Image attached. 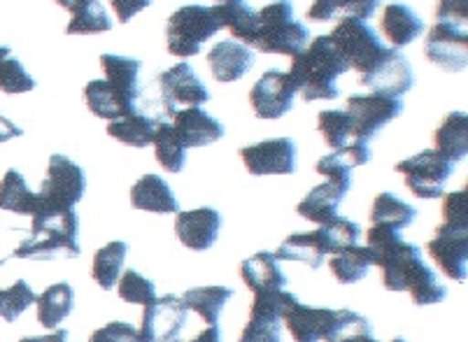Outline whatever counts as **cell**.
Segmentation results:
<instances>
[{
  "label": "cell",
  "instance_id": "cell-1",
  "mask_svg": "<svg viewBox=\"0 0 468 342\" xmlns=\"http://www.w3.org/2000/svg\"><path fill=\"white\" fill-rule=\"evenodd\" d=\"M366 250L371 256V266H380L382 286L387 292H408L415 305H436L448 296V289L422 261L420 247L403 240L401 230L373 224L366 235Z\"/></svg>",
  "mask_w": 468,
  "mask_h": 342
},
{
  "label": "cell",
  "instance_id": "cell-2",
  "mask_svg": "<svg viewBox=\"0 0 468 342\" xmlns=\"http://www.w3.org/2000/svg\"><path fill=\"white\" fill-rule=\"evenodd\" d=\"M105 80H93L84 87V101L87 108L101 119L124 117L135 110L140 91V61L131 57H117V54H103L101 57Z\"/></svg>",
  "mask_w": 468,
  "mask_h": 342
},
{
  "label": "cell",
  "instance_id": "cell-3",
  "mask_svg": "<svg viewBox=\"0 0 468 342\" xmlns=\"http://www.w3.org/2000/svg\"><path fill=\"white\" fill-rule=\"evenodd\" d=\"M347 70L350 68L338 57L329 36H319L310 42L308 49L293 57L289 77L305 102L335 101L338 98V77Z\"/></svg>",
  "mask_w": 468,
  "mask_h": 342
},
{
  "label": "cell",
  "instance_id": "cell-4",
  "mask_svg": "<svg viewBox=\"0 0 468 342\" xmlns=\"http://www.w3.org/2000/svg\"><path fill=\"white\" fill-rule=\"evenodd\" d=\"M31 233L12 251L15 259L54 261V259H78L80 250V217L75 209H58V212H37L31 217Z\"/></svg>",
  "mask_w": 468,
  "mask_h": 342
},
{
  "label": "cell",
  "instance_id": "cell-5",
  "mask_svg": "<svg viewBox=\"0 0 468 342\" xmlns=\"http://www.w3.org/2000/svg\"><path fill=\"white\" fill-rule=\"evenodd\" d=\"M257 36L254 47L263 54L296 57L308 45V28L293 19L292 0H275L257 12Z\"/></svg>",
  "mask_w": 468,
  "mask_h": 342
},
{
  "label": "cell",
  "instance_id": "cell-6",
  "mask_svg": "<svg viewBox=\"0 0 468 342\" xmlns=\"http://www.w3.org/2000/svg\"><path fill=\"white\" fill-rule=\"evenodd\" d=\"M221 31V21L215 7L182 5L170 15L165 24V42L173 57L191 59L201 51L203 42Z\"/></svg>",
  "mask_w": 468,
  "mask_h": 342
},
{
  "label": "cell",
  "instance_id": "cell-7",
  "mask_svg": "<svg viewBox=\"0 0 468 342\" xmlns=\"http://www.w3.org/2000/svg\"><path fill=\"white\" fill-rule=\"evenodd\" d=\"M87 175L75 161L63 154H52L47 164V177L37 191V212H58L70 209L84 198Z\"/></svg>",
  "mask_w": 468,
  "mask_h": 342
},
{
  "label": "cell",
  "instance_id": "cell-8",
  "mask_svg": "<svg viewBox=\"0 0 468 342\" xmlns=\"http://www.w3.org/2000/svg\"><path fill=\"white\" fill-rule=\"evenodd\" d=\"M329 40L338 51V57L347 63V68L359 72V77L371 70L387 49L371 26L352 16L340 19V24L331 31Z\"/></svg>",
  "mask_w": 468,
  "mask_h": 342
},
{
  "label": "cell",
  "instance_id": "cell-9",
  "mask_svg": "<svg viewBox=\"0 0 468 342\" xmlns=\"http://www.w3.org/2000/svg\"><path fill=\"white\" fill-rule=\"evenodd\" d=\"M345 112L350 114L352 138L355 143H366L380 134V128L401 117L403 101L401 98L387 96V93H366V96H350L345 102Z\"/></svg>",
  "mask_w": 468,
  "mask_h": 342
},
{
  "label": "cell",
  "instance_id": "cell-10",
  "mask_svg": "<svg viewBox=\"0 0 468 342\" xmlns=\"http://www.w3.org/2000/svg\"><path fill=\"white\" fill-rule=\"evenodd\" d=\"M454 164L436 152V149H424L410 159L397 164V173L403 175L406 187L424 200H436L442 196L445 182L452 175Z\"/></svg>",
  "mask_w": 468,
  "mask_h": 342
},
{
  "label": "cell",
  "instance_id": "cell-11",
  "mask_svg": "<svg viewBox=\"0 0 468 342\" xmlns=\"http://www.w3.org/2000/svg\"><path fill=\"white\" fill-rule=\"evenodd\" d=\"M296 296L284 289L254 294L250 322L238 342H282V312Z\"/></svg>",
  "mask_w": 468,
  "mask_h": 342
},
{
  "label": "cell",
  "instance_id": "cell-12",
  "mask_svg": "<svg viewBox=\"0 0 468 342\" xmlns=\"http://www.w3.org/2000/svg\"><path fill=\"white\" fill-rule=\"evenodd\" d=\"M143 319H140V342H180L182 328L186 322V307L182 298L161 296L143 305Z\"/></svg>",
  "mask_w": 468,
  "mask_h": 342
},
{
  "label": "cell",
  "instance_id": "cell-13",
  "mask_svg": "<svg viewBox=\"0 0 468 342\" xmlns=\"http://www.w3.org/2000/svg\"><path fill=\"white\" fill-rule=\"evenodd\" d=\"M361 87H368L378 93H387V96L401 98L403 93L410 91L415 87V72H412L410 63L403 57L397 47H387L380 61L359 77Z\"/></svg>",
  "mask_w": 468,
  "mask_h": 342
},
{
  "label": "cell",
  "instance_id": "cell-14",
  "mask_svg": "<svg viewBox=\"0 0 468 342\" xmlns=\"http://www.w3.org/2000/svg\"><path fill=\"white\" fill-rule=\"evenodd\" d=\"M240 159L252 175H292L296 170V143L273 138L240 149Z\"/></svg>",
  "mask_w": 468,
  "mask_h": 342
},
{
  "label": "cell",
  "instance_id": "cell-15",
  "mask_svg": "<svg viewBox=\"0 0 468 342\" xmlns=\"http://www.w3.org/2000/svg\"><path fill=\"white\" fill-rule=\"evenodd\" d=\"M293 93H296V87L289 72L268 70L250 91V102L257 117L280 119L293 108Z\"/></svg>",
  "mask_w": 468,
  "mask_h": 342
},
{
  "label": "cell",
  "instance_id": "cell-16",
  "mask_svg": "<svg viewBox=\"0 0 468 342\" xmlns=\"http://www.w3.org/2000/svg\"><path fill=\"white\" fill-rule=\"evenodd\" d=\"M424 54L431 63L448 72H462L468 66V28L441 24L429 31Z\"/></svg>",
  "mask_w": 468,
  "mask_h": 342
},
{
  "label": "cell",
  "instance_id": "cell-17",
  "mask_svg": "<svg viewBox=\"0 0 468 342\" xmlns=\"http://www.w3.org/2000/svg\"><path fill=\"white\" fill-rule=\"evenodd\" d=\"M427 251L450 280H466L468 229H452V226L441 224L436 229V238L427 245Z\"/></svg>",
  "mask_w": 468,
  "mask_h": 342
},
{
  "label": "cell",
  "instance_id": "cell-18",
  "mask_svg": "<svg viewBox=\"0 0 468 342\" xmlns=\"http://www.w3.org/2000/svg\"><path fill=\"white\" fill-rule=\"evenodd\" d=\"M156 87L173 105L182 102V105H189V108H201L210 101V91L201 82V77L196 75L194 68L185 61L161 72L156 77Z\"/></svg>",
  "mask_w": 468,
  "mask_h": 342
},
{
  "label": "cell",
  "instance_id": "cell-19",
  "mask_svg": "<svg viewBox=\"0 0 468 342\" xmlns=\"http://www.w3.org/2000/svg\"><path fill=\"white\" fill-rule=\"evenodd\" d=\"M221 215L215 208H198L177 212L176 233L177 240L194 251H206L219 238Z\"/></svg>",
  "mask_w": 468,
  "mask_h": 342
},
{
  "label": "cell",
  "instance_id": "cell-20",
  "mask_svg": "<svg viewBox=\"0 0 468 342\" xmlns=\"http://www.w3.org/2000/svg\"><path fill=\"white\" fill-rule=\"evenodd\" d=\"M282 322L296 342H319L324 340V336L334 326L335 310L303 305L296 298V301L284 307Z\"/></svg>",
  "mask_w": 468,
  "mask_h": 342
},
{
  "label": "cell",
  "instance_id": "cell-21",
  "mask_svg": "<svg viewBox=\"0 0 468 342\" xmlns=\"http://www.w3.org/2000/svg\"><path fill=\"white\" fill-rule=\"evenodd\" d=\"M350 184L352 179L326 177L324 184H319L313 191H308V196L301 200L296 212L303 219L313 221V224H326L334 217H338V205L343 203V198L350 191Z\"/></svg>",
  "mask_w": 468,
  "mask_h": 342
},
{
  "label": "cell",
  "instance_id": "cell-22",
  "mask_svg": "<svg viewBox=\"0 0 468 342\" xmlns=\"http://www.w3.org/2000/svg\"><path fill=\"white\" fill-rule=\"evenodd\" d=\"M207 66L217 82H238L254 66V54L248 45L233 40L217 42L207 54Z\"/></svg>",
  "mask_w": 468,
  "mask_h": 342
},
{
  "label": "cell",
  "instance_id": "cell-23",
  "mask_svg": "<svg viewBox=\"0 0 468 342\" xmlns=\"http://www.w3.org/2000/svg\"><path fill=\"white\" fill-rule=\"evenodd\" d=\"M173 119H176L173 128H176L177 138H180L185 149L207 147V144L224 138V126H221V122H217L215 117L203 112L201 108L180 110Z\"/></svg>",
  "mask_w": 468,
  "mask_h": 342
},
{
  "label": "cell",
  "instance_id": "cell-24",
  "mask_svg": "<svg viewBox=\"0 0 468 342\" xmlns=\"http://www.w3.org/2000/svg\"><path fill=\"white\" fill-rule=\"evenodd\" d=\"M131 205L135 209L144 212H154V215H170V212H180V203L170 191L168 182L159 175H143L131 189Z\"/></svg>",
  "mask_w": 468,
  "mask_h": 342
},
{
  "label": "cell",
  "instance_id": "cell-25",
  "mask_svg": "<svg viewBox=\"0 0 468 342\" xmlns=\"http://www.w3.org/2000/svg\"><path fill=\"white\" fill-rule=\"evenodd\" d=\"M280 261L271 251H259V254L250 256L242 261L240 277L248 284L252 294L259 292H275V289H284L289 284V277L284 275L282 268L278 266Z\"/></svg>",
  "mask_w": 468,
  "mask_h": 342
},
{
  "label": "cell",
  "instance_id": "cell-26",
  "mask_svg": "<svg viewBox=\"0 0 468 342\" xmlns=\"http://www.w3.org/2000/svg\"><path fill=\"white\" fill-rule=\"evenodd\" d=\"M382 36L394 47H406L424 33V21L406 3H389L382 10Z\"/></svg>",
  "mask_w": 468,
  "mask_h": 342
},
{
  "label": "cell",
  "instance_id": "cell-27",
  "mask_svg": "<svg viewBox=\"0 0 468 342\" xmlns=\"http://www.w3.org/2000/svg\"><path fill=\"white\" fill-rule=\"evenodd\" d=\"M63 10L70 12L68 36H96L112 28L108 12L101 0H57Z\"/></svg>",
  "mask_w": 468,
  "mask_h": 342
},
{
  "label": "cell",
  "instance_id": "cell-28",
  "mask_svg": "<svg viewBox=\"0 0 468 342\" xmlns=\"http://www.w3.org/2000/svg\"><path fill=\"white\" fill-rule=\"evenodd\" d=\"M436 152L452 164L466 159L468 152V117L466 112H450L433 134Z\"/></svg>",
  "mask_w": 468,
  "mask_h": 342
},
{
  "label": "cell",
  "instance_id": "cell-29",
  "mask_svg": "<svg viewBox=\"0 0 468 342\" xmlns=\"http://www.w3.org/2000/svg\"><path fill=\"white\" fill-rule=\"evenodd\" d=\"M0 209L15 212L21 217L37 215V194L31 191L24 175L16 168H10L0 182Z\"/></svg>",
  "mask_w": 468,
  "mask_h": 342
},
{
  "label": "cell",
  "instance_id": "cell-30",
  "mask_svg": "<svg viewBox=\"0 0 468 342\" xmlns=\"http://www.w3.org/2000/svg\"><path fill=\"white\" fill-rule=\"evenodd\" d=\"M37 322L45 328H57L75 307V292L68 282H57L47 286L42 296H37Z\"/></svg>",
  "mask_w": 468,
  "mask_h": 342
},
{
  "label": "cell",
  "instance_id": "cell-31",
  "mask_svg": "<svg viewBox=\"0 0 468 342\" xmlns=\"http://www.w3.org/2000/svg\"><path fill=\"white\" fill-rule=\"evenodd\" d=\"M231 298H233V289L212 284V286H196V289L185 292L182 303H185L186 310L201 315L203 322H206L207 326H212V324L219 322L221 310H224V305H227Z\"/></svg>",
  "mask_w": 468,
  "mask_h": 342
},
{
  "label": "cell",
  "instance_id": "cell-32",
  "mask_svg": "<svg viewBox=\"0 0 468 342\" xmlns=\"http://www.w3.org/2000/svg\"><path fill=\"white\" fill-rule=\"evenodd\" d=\"M156 122L150 119L144 112H140L138 108L131 110L124 117L110 122L108 134L114 140H119L122 144H129V147H147L154 140Z\"/></svg>",
  "mask_w": 468,
  "mask_h": 342
},
{
  "label": "cell",
  "instance_id": "cell-33",
  "mask_svg": "<svg viewBox=\"0 0 468 342\" xmlns=\"http://www.w3.org/2000/svg\"><path fill=\"white\" fill-rule=\"evenodd\" d=\"M324 256L326 250L322 240H319L317 230H313V233H292L275 251V259L278 261H301V263L310 266L313 271L322 268Z\"/></svg>",
  "mask_w": 468,
  "mask_h": 342
},
{
  "label": "cell",
  "instance_id": "cell-34",
  "mask_svg": "<svg viewBox=\"0 0 468 342\" xmlns=\"http://www.w3.org/2000/svg\"><path fill=\"white\" fill-rule=\"evenodd\" d=\"M217 16L221 21V28H229L233 37L245 45H254L257 36V12L245 3V0H227L224 5H217Z\"/></svg>",
  "mask_w": 468,
  "mask_h": 342
},
{
  "label": "cell",
  "instance_id": "cell-35",
  "mask_svg": "<svg viewBox=\"0 0 468 342\" xmlns=\"http://www.w3.org/2000/svg\"><path fill=\"white\" fill-rule=\"evenodd\" d=\"M382 0H314L308 10L310 21H331L335 16L368 21L376 15Z\"/></svg>",
  "mask_w": 468,
  "mask_h": 342
},
{
  "label": "cell",
  "instance_id": "cell-36",
  "mask_svg": "<svg viewBox=\"0 0 468 342\" xmlns=\"http://www.w3.org/2000/svg\"><path fill=\"white\" fill-rule=\"evenodd\" d=\"M126 251H129V245L122 240H114L110 245L101 247L93 256V266H91V277L96 280V284L103 289V292H110L117 280L122 277V266H124Z\"/></svg>",
  "mask_w": 468,
  "mask_h": 342
},
{
  "label": "cell",
  "instance_id": "cell-37",
  "mask_svg": "<svg viewBox=\"0 0 468 342\" xmlns=\"http://www.w3.org/2000/svg\"><path fill=\"white\" fill-rule=\"evenodd\" d=\"M417 219V209L410 203L401 200L399 196L382 191L371 208V224H385L391 229L403 230Z\"/></svg>",
  "mask_w": 468,
  "mask_h": 342
},
{
  "label": "cell",
  "instance_id": "cell-38",
  "mask_svg": "<svg viewBox=\"0 0 468 342\" xmlns=\"http://www.w3.org/2000/svg\"><path fill=\"white\" fill-rule=\"evenodd\" d=\"M154 156L159 161L161 168L165 173H182L186 164V149L182 147L180 138H177L176 128L170 126V123L161 122L156 123V131H154Z\"/></svg>",
  "mask_w": 468,
  "mask_h": 342
},
{
  "label": "cell",
  "instance_id": "cell-39",
  "mask_svg": "<svg viewBox=\"0 0 468 342\" xmlns=\"http://www.w3.org/2000/svg\"><path fill=\"white\" fill-rule=\"evenodd\" d=\"M324 342H378L371 322L352 310H335V322Z\"/></svg>",
  "mask_w": 468,
  "mask_h": 342
},
{
  "label": "cell",
  "instance_id": "cell-40",
  "mask_svg": "<svg viewBox=\"0 0 468 342\" xmlns=\"http://www.w3.org/2000/svg\"><path fill=\"white\" fill-rule=\"evenodd\" d=\"M329 268L334 273V277L343 284H355L361 282L368 275V268H371V256L366 247H350V250L334 254V259L329 261Z\"/></svg>",
  "mask_w": 468,
  "mask_h": 342
},
{
  "label": "cell",
  "instance_id": "cell-41",
  "mask_svg": "<svg viewBox=\"0 0 468 342\" xmlns=\"http://www.w3.org/2000/svg\"><path fill=\"white\" fill-rule=\"evenodd\" d=\"M317 233L322 245H324L326 254H340V251L350 250L361 238L359 224L345 219V217H334L331 221L322 224V229H317Z\"/></svg>",
  "mask_w": 468,
  "mask_h": 342
},
{
  "label": "cell",
  "instance_id": "cell-42",
  "mask_svg": "<svg viewBox=\"0 0 468 342\" xmlns=\"http://www.w3.org/2000/svg\"><path fill=\"white\" fill-rule=\"evenodd\" d=\"M317 128L334 152L355 143V138H352L350 114L345 112V110H324V112H319Z\"/></svg>",
  "mask_w": 468,
  "mask_h": 342
},
{
  "label": "cell",
  "instance_id": "cell-43",
  "mask_svg": "<svg viewBox=\"0 0 468 342\" xmlns=\"http://www.w3.org/2000/svg\"><path fill=\"white\" fill-rule=\"evenodd\" d=\"M37 301L36 292L27 280H16L10 289H0V317L5 322H16V319Z\"/></svg>",
  "mask_w": 468,
  "mask_h": 342
},
{
  "label": "cell",
  "instance_id": "cell-44",
  "mask_svg": "<svg viewBox=\"0 0 468 342\" xmlns=\"http://www.w3.org/2000/svg\"><path fill=\"white\" fill-rule=\"evenodd\" d=\"M117 292L119 298L124 303H133V305H147L150 301H154V282L147 280V277L140 275L138 271H126L122 275V280H117Z\"/></svg>",
  "mask_w": 468,
  "mask_h": 342
},
{
  "label": "cell",
  "instance_id": "cell-45",
  "mask_svg": "<svg viewBox=\"0 0 468 342\" xmlns=\"http://www.w3.org/2000/svg\"><path fill=\"white\" fill-rule=\"evenodd\" d=\"M36 89V80L21 66L19 59L7 57L0 61V91L28 93Z\"/></svg>",
  "mask_w": 468,
  "mask_h": 342
},
{
  "label": "cell",
  "instance_id": "cell-46",
  "mask_svg": "<svg viewBox=\"0 0 468 342\" xmlns=\"http://www.w3.org/2000/svg\"><path fill=\"white\" fill-rule=\"evenodd\" d=\"M442 224L452 229H468V191L448 194L442 198Z\"/></svg>",
  "mask_w": 468,
  "mask_h": 342
},
{
  "label": "cell",
  "instance_id": "cell-47",
  "mask_svg": "<svg viewBox=\"0 0 468 342\" xmlns=\"http://www.w3.org/2000/svg\"><path fill=\"white\" fill-rule=\"evenodd\" d=\"M89 342H140L138 328L126 322H110L91 333Z\"/></svg>",
  "mask_w": 468,
  "mask_h": 342
},
{
  "label": "cell",
  "instance_id": "cell-48",
  "mask_svg": "<svg viewBox=\"0 0 468 342\" xmlns=\"http://www.w3.org/2000/svg\"><path fill=\"white\" fill-rule=\"evenodd\" d=\"M436 19L441 24L468 28V0H441L436 10Z\"/></svg>",
  "mask_w": 468,
  "mask_h": 342
},
{
  "label": "cell",
  "instance_id": "cell-49",
  "mask_svg": "<svg viewBox=\"0 0 468 342\" xmlns=\"http://www.w3.org/2000/svg\"><path fill=\"white\" fill-rule=\"evenodd\" d=\"M110 5H112L114 15L122 24H129L138 12H143L144 7H150V0H110Z\"/></svg>",
  "mask_w": 468,
  "mask_h": 342
},
{
  "label": "cell",
  "instance_id": "cell-50",
  "mask_svg": "<svg viewBox=\"0 0 468 342\" xmlns=\"http://www.w3.org/2000/svg\"><path fill=\"white\" fill-rule=\"evenodd\" d=\"M21 135H24V131H21L19 126H15L10 119L0 114V144L7 143V140L12 138H21Z\"/></svg>",
  "mask_w": 468,
  "mask_h": 342
},
{
  "label": "cell",
  "instance_id": "cell-51",
  "mask_svg": "<svg viewBox=\"0 0 468 342\" xmlns=\"http://www.w3.org/2000/svg\"><path fill=\"white\" fill-rule=\"evenodd\" d=\"M68 331L58 328L57 333H49V336H33V337H21L19 342H66Z\"/></svg>",
  "mask_w": 468,
  "mask_h": 342
},
{
  "label": "cell",
  "instance_id": "cell-52",
  "mask_svg": "<svg viewBox=\"0 0 468 342\" xmlns=\"http://www.w3.org/2000/svg\"><path fill=\"white\" fill-rule=\"evenodd\" d=\"M189 342H221V331L217 324H212V326H207L206 331H201L198 336L194 337V340Z\"/></svg>",
  "mask_w": 468,
  "mask_h": 342
},
{
  "label": "cell",
  "instance_id": "cell-53",
  "mask_svg": "<svg viewBox=\"0 0 468 342\" xmlns=\"http://www.w3.org/2000/svg\"><path fill=\"white\" fill-rule=\"evenodd\" d=\"M7 57H10V47L0 45V61H3V59H7Z\"/></svg>",
  "mask_w": 468,
  "mask_h": 342
},
{
  "label": "cell",
  "instance_id": "cell-54",
  "mask_svg": "<svg viewBox=\"0 0 468 342\" xmlns=\"http://www.w3.org/2000/svg\"><path fill=\"white\" fill-rule=\"evenodd\" d=\"M391 342H408V340H406V337H394V340H391Z\"/></svg>",
  "mask_w": 468,
  "mask_h": 342
},
{
  "label": "cell",
  "instance_id": "cell-55",
  "mask_svg": "<svg viewBox=\"0 0 468 342\" xmlns=\"http://www.w3.org/2000/svg\"><path fill=\"white\" fill-rule=\"evenodd\" d=\"M224 3H227V0H224Z\"/></svg>",
  "mask_w": 468,
  "mask_h": 342
},
{
  "label": "cell",
  "instance_id": "cell-56",
  "mask_svg": "<svg viewBox=\"0 0 468 342\" xmlns=\"http://www.w3.org/2000/svg\"><path fill=\"white\" fill-rule=\"evenodd\" d=\"M0 266H3V263H0Z\"/></svg>",
  "mask_w": 468,
  "mask_h": 342
}]
</instances>
